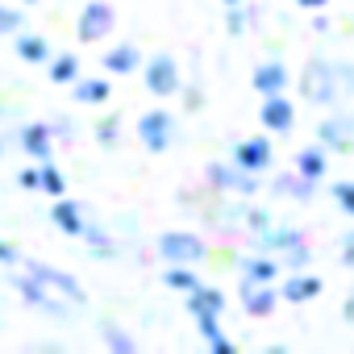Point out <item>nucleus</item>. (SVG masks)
<instances>
[{
	"label": "nucleus",
	"instance_id": "39",
	"mask_svg": "<svg viewBox=\"0 0 354 354\" xmlns=\"http://www.w3.org/2000/svg\"><path fill=\"white\" fill-rule=\"evenodd\" d=\"M342 267H354V230L342 238Z\"/></svg>",
	"mask_w": 354,
	"mask_h": 354
},
{
	"label": "nucleus",
	"instance_id": "10",
	"mask_svg": "<svg viewBox=\"0 0 354 354\" xmlns=\"http://www.w3.org/2000/svg\"><path fill=\"white\" fill-rule=\"evenodd\" d=\"M234 162H238L242 171L263 175V171L271 167V138H267V133H259V138H242V142L234 146Z\"/></svg>",
	"mask_w": 354,
	"mask_h": 354
},
{
	"label": "nucleus",
	"instance_id": "16",
	"mask_svg": "<svg viewBox=\"0 0 354 354\" xmlns=\"http://www.w3.org/2000/svg\"><path fill=\"white\" fill-rule=\"evenodd\" d=\"M21 150L34 154L38 162H46V158L55 154V129H50L46 121H30V125H21Z\"/></svg>",
	"mask_w": 354,
	"mask_h": 354
},
{
	"label": "nucleus",
	"instance_id": "25",
	"mask_svg": "<svg viewBox=\"0 0 354 354\" xmlns=\"http://www.w3.org/2000/svg\"><path fill=\"white\" fill-rule=\"evenodd\" d=\"M71 96H75L80 104H104V100L113 96V88H109V80H75Z\"/></svg>",
	"mask_w": 354,
	"mask_h": 354
},
{
	"label": "nucleus",
	"instance_id": "12",
	"mask_svg": "<svg viewBox=\"0 0 354 354\" xmlns=\"http://www.w3.org/2000/svg\"><path fill=\"white\" fill-rule=\"evenodd\" d=\"M317 142H321L325 150H337V154L354 150V121H350V117H329V121H321V125H317Z\"/></svg>",
	"mask_w": 354,
	"mask_h": 354
},
{
	"label": "nucleus",
	"instance_id": "30",
	"mask_svg": "<svg viewBox=\"0 0 354 354\" xmlns=\"http://www.w3.org/2000/svg\"><path fill=\"white\" fill-rule=\"evenodd\" d=\"M26 30V13L21 9H13V5H0V34H21Z\"/></svg>",
	"mask_w": 354,
	"mask_h": 354
},
{
	"label": "nucleus",
	"instance_id": "44",
	"mask_svg": "<svg viewBox=\"0 0 354 354\" xmlns=\"http://www.w3.org/2000/svg\"><path fill=\"white\" fill-rule=\"evenodd\" d=\"M21 5H38V0H21Z\"/></svg>",
	"mask_w": 354,
	"mask_h": 354
},
{
	"label": "nucleus",
	"instance_id": "13",
	"mask_svg": "<svg viewBox=\"0 0 354 354\" xmlns=\"http://www.w3.org/2000/svg\"><path fill=\"white\" fill-rule=\"evenodd\" d=\"M250 88H254L259 96H279V92H288V67H283L279 59L259 63L254 75H250Z\"/></svg>",
	"mask_w": 354,
	"mask_h": 354
},
{
	"label": "nucleus",
	"instance_id": "41",
	"mask_svg": "<svg viewBox=\"0 0 354 354\" xmlns=\"http://www.w3.org/2000/svg\"><path fill=\"white\" fill-rule=\"evenodd\" d=\"M342 313H346V321H354V292L346 296V304H342Z\"/></svg>",
	"mask_w": 354,
	"mask_h": 354
},
{
	"label": "nucleus",
	"instance_id": "28",
	"mask_svg": "<svg viewBox=\"0 0 354 354\" xmlns=\"http://www.w3.org/2000/svg\"><path fill=\"white\" fill-rule=\"evenodd\" d=\"M38 171H42V192L55 201V196H67V180H63V171L46 158V162H38Z\"/></svg>",
	"mask_w": 354,
	"mask_h": 354
},
{
	"label": "nucleus",
	"instance_id": "2",
	"mask_svg": "<svg viewBox=\"0 0 354 354\" xmlns=\"http://www.w3.org/2000/svg\"><path fill=\"white\" fill-rule=\"evenodd\" d=\"M337 67L333 63H321V59H313L308 67H304V80H300V92H304V100L308 104H333L337 100Z\"/></svg>",
	"mask_w": 354,
	"mask_h": 354
},
{
	"label": "nucleus",
	"instance_id": "45",
	"mask_svg": "<svg viewBox=\"0 0 354 354\" xmlns=\"http://www.w3.org/2000/svg\"><path fill=\"white\" fill-rule=\"evenodd\" d=\"M0 154H5V146H0Z\"/></svg>",
	"mask_w": 354,
	"mask_h": 354
},
{
	"label": "nucleus",
	"instance_id": "24",
	"mask_svg": "<svg viewBox=\"0 0 354 354\" xmlns=\"http://www.w3.org/2000/svg\"><path fill=\"white\" fill-rule=\"evenodd\" d=\"M196 329H201V337L209 342L213 354H234V342L221 333V317H196Z\"/></svg>",
	"mask_w": 354,
	"mask_h": 354
},
{
	"label": "nucleus",
	"instance_id": "27",
	"mask_svg": "<svg viewBox=\"0 0 354 354\" xmlns=\"http://www.w3.org/2000/svg\"><path fill=\"white\" fill-rule=\"evenodd\" d=\"M46 71H50V84H75L80 80V59L75 55H50Z\"/></svg>",
	"mask_w": 354,
	"mask_h": 354
},
{
	"label": "nucleus",
	"instance_id": "18",
	"mask_svg": "<svg viewBox=\"0 0 354 354\" xmlns=\"http://www.w3.org/2000/svg\"><path fill=\"white\" fill-rule=\"evenodd\" d=\"M296 171L304 175V180H313V184H321L325 175H329V150L317 142V146H304L300 154H296Z\"/></svg>",
	"mask_w": 354,
	"mask_h": 354
},
{
	"label": "nucleus",
	"instance_id": "33",
	"mask_svg": "<svg viewBox=\"0 0 354 354\" xmlns=\"http://www.w3.org/2000/svg\"><path fill=\"white\" fill-rule=\"evenodd\" d=\"M100 333H104V342H109V346H113L117 354H133V337H125V333H117V329H113L109 321L100 325Z\"/></svg>",
	"mask_w": 354,
	"mask_h": 354
},
{
	"label": "nucleus",
	"instance_id": "42",
	"mask_svg": "<svg viewBox=\"0 0 354 354\" xmlns=\"http://www.w3.org/2000/svg\"><path fill=\"white\" fill-rule=\"evenodd\" d=\"M300 9H325V0H296Z\"/></svg>",
	"mask_w": 354,
	"mask_h": 354
},
{
	"label": "nucleus",
	"instance_id": "19",
	"mask_svg": "<svg viewBox=\"0 0 354 354\" xmlns=\"http://www.w3.org/2000/svg\"><path fill=\"white\" fill-rule=\"evenodd\" d=\"M17 55H21V63H50V42L42 38V34H30V30H21L17 34Z\"/></svg>",
	"mask_w": 354,
	"mask_h": 354
},
{
	"label": "nucleus",
	"instance_id": "22",
	"mask_svg": "<svg viewBox=\"0 0 354 354\" xmlns=\"http://www.w3.org/2000/svg\"><path fill=\"white\" fill-rule=\"evenodd\" d=\"M271 192L275 196H292V201H313V180H304V175L296 171V175H279V180L271 184Z\"/></svg>",
	"mask_w": 354,
	"mask_h": 354
},
{
	"label": "nucleus",
	"instance_id": "36",
	"mask_svg": "<svg viewBox=\"0 0 354 354\" xmlns=\"http://www.w3.org/2000/svg\"><path fill=\"white\" fill-rule=\"evenodd\" d=\"M17 184L30 188V192H42V171H38V167H21V171H17Z\"/></svg>",
	"mask_w": 354,
	"mask_h": 354
},
{
	"label": "nucleus",
	"instance_id": "35",
	"mask_svg": "<svg viewBox=\"0 0 354 354\" xmlns=\"http://www.w3.org/2000/svg\"><path fill=\"white\" fill-rule=\"evenodd\" d=\"M246 230H250V234L271 230V213H267V209H246Z\"/></svg>",
	"mask_w": 354,
	"mask_h": 354
},
{
	"label": "nucleus",
	"instance_id": "11",
	"mask_svg": "<svg viewBox=\"0 0 354 354\" xmlns=\"http://www.w3.org/2000/svg\"><path fill=\"white\" fill-rule=\"evenodd\" d=\"M138 138H142V146H146L150 154H162V150L171 146V117H167V113H146V117H138Z\"/></svg>",
	"mask_w": 354,
	"mask_h": 354
},
{
	"label": "nucleus",
	"instance_id": "17",
	"mask_svg": "<svg viewBox=\"0 0 354 354\" xmlns=\"http://www.w3.org/2000/svg\"><path fill=\"white\" fill-rule=\"evenodd\" d=\"M188 313L192 317H221L225 313V292L221 288H209V283H196L188 292Z\"/></svg>",
	"mask_w": 354,
	"mask_h": 354
},
{
	"label": "nucleus",
	"instance_id": "43",
	"mask_svg": "<svg viewBox=\"0 0 354 354\" xmlns=\"http://www.w3.org/2000/svg\"><path fill=\"white\" fill-rule=\"evenodd\" d=\"M221 5H246V0H221Z\"/></svg>",
	"mask_w": 354,
	"mask_h": 354
},
{
	"label": "nucleus",
	"instance_id": "31",
	"mask_svg": "<svg viewBox=\"0 0 354 354\" xmlns=\"http://www.w3.org/2000/svg\"><path fill=\"white\" fill-rule=\"evenodd\" d=\"M329 192H333V201H337V209H342L346 217H354V180H337V184H333Z\"/></svg>",
	"mask_w": 354,
	"mask_h": 354
},
{
	"label": "nucleus",
	"instance_id": "23",
	"mask_svg": "<svg viewBox=\"0 0 354 354\" xmlns=\"http://www.w3.org/2000/svg\"><path fill=\"white\" fill-rule=\"evenodd\" d=\"M238 267H242L246 279H259V283H275V279H279V263L267 259V254H250V259H242Z\"/></svg>",
	"mask_w": 354,
	"mask_h": 354
},
{
	"label": "nucleus",
	"instance_id": "8",
	"mask_svg": "<svg viewBox=\"0 0 354 354\" xmlns=\"http://www.w3.org/2000/svg\"><path fill=\"white\" fill-rule=\"evenodd\" d=\"M259 121L267 125V133H292V125H296V104L288 100V92H279V96H263Z\"/></svg>",
	"mask_w": 354,
	"mask_h": 354
},
{
	"label": "nucleus",
	"instance_id": "15",
	"mask_svg": "<svg viewBox=\"0 0 354 354\" xmlns=\"http://www.w3.org/2000/svg\"><path fill=\"white\" fill-rule=\"evenodd\" d=\"M321 275H308V271H288V279H283V288H279V296L288 300V304H308V300H317L321 296Z\"/></svg>",
	"mask_w": 354,
	"mask_h": 354
},
{
	"label": "nucleus",
	"instance_id": "9",
	"mask_svg": "<svg viewBox=\"0 0 354 354\" xmlns=\"http://www.w3.org/2000/svg\"><path fill=\"white\" fill-rule=\"evenodd\" d=\"M238 300H242V308H246L250 317H271L275 304H279V292H275L271 283H259V279H246V275H242Z\"/></svg>",
	"mask_w": 354,
	"mask_h": 354
},
{
	"label": "nucleus",
	"instance_id": "14",
	"mask_svg": "<svg viewBox=\"0 0 354 354\" xmlns=\"http://www.w3.org/2000/svg\"><path fill=\"white\" fill-rule=\"evenodd\" d=\"M50 221H55V230H63L67 238H80L84 225H88L80 201H71V196H55V205H50Z\"/></svg>",
	"mask_w": 354,
	"mask_h": 354
},
{
	"label": "nucleus",
	"instance_id": "26",
	"mask_svg": "<svg viewBox=\"0 0 354 354\" xmlns=\"http://www.w3.org/2000/svg\"><path fill=\"white\" fill-rule=\"evenodd\" d=\"M259 242H263V250H292V246H300L304 242V234L300 230H288V225H271V230H263L259 234Z\"/></svg>",
	"mask_w": 354,
	"mask_h": 354
},
{
	"label": "nucleus",
	"instance_id": "5",
	"mask_svg": "<svg viewBox=\"0 0 354 354\" xmlns=\"http://www.w3.org/2000/svg\"><path fill=\"white\" fill-rule=\"evenodd\" d=\"M113 26H117V9L109 0H88L80 9V21H75V38L80 42H100V38L113 34Z\"/></svg>",
	"mask_w": 354,
	"mask_h": 354
},
{
	"label": "nucleus",
	"instance_id": "37",
	"mask_svg": "<svg viewBox=\"0 0 354 354\" xmlns=\"http://www.w3.org/2000/svg\"><path fill=\"white\" fill-rule=\"evenodd\" d=\"M283 254H288V271H300V267H304V263H308V259H313V254H308V246H304V242H300V246H292V250H283Z\"/></svg>",
	"mask_w": 354,
	"mask_h": 354
},
{
	"label": "nucleus",
	"instance_id": "20",
	"mask_svg": "<svg viewBox=\"0 0 354 354\" xmlns=\"http://www.w3.org/2000/svg\"><path fill=\"white\" fill-rule=\"evenodd\" d=\"M142 67V55H138V46H129V42H121V46H113L109 55H104V71H113V75H129V71H138Z\"/></svg>",
	"mask_w": 354,
	"mask_h": 354
},
{
	"label": "nucleus",
	"instance_id": "32",
	"mask_svg": "<svg viewBox=\"0 0 354 354\" xmlns=\"http://www.w3.org/2000/svg\"><path fill=\"white\" fill-rule=\"evenodd\" d=\"M225 30H230L234 38H242V34L250 30V13H246L242 5H230V17H225Z\"/></svg>",
	"mask_w": 354,
	"mask_h": 354
},
{
	"label": "nucleus",
	"instance_id": "3",
	"mask_svg": "<svg viewBox=\"0 0 354 354\" xmlns=\"http://www.w3.org/2000/svg\"><path fill=\"white\" fill-rule=\"evenodd\" d=\"M158 259L162 263H205L209 259V250H205V242L196 238V234H188V230H167L162 238H158Z\"/></svg>",
	"mask_w": 354,
	"mask_h": 354
},
{
	"label": "nucleus",
	"instance_id": "29",
	"mask_svg": "<svg viewBox=\"0 0 354 354\" xmlns=\"http://www.w3.org/2000/svg\"><path fill=\"white\" fill-rule=\"evenodd\" d=\"M80 238H84V242H88V246L96 250V259H113V238H109V234H104L100 225H92V221H88Z\"/></svg>",
	"mask_w": 354,
	"mask_h": 354
},
{
	"label": "nucleus",
	"instance_id": "7",
	"mask_svg": "<svg viewBox=\"0 0 354 354\" xmlns=\"http://www.w3.org/2000/svg\"><path fill=\"white\" fill-rule=\"evenodd\" d=\"M146 88L154 96H175V92L184 88L180 63H175L171 55H150V63H146Z\"/></svg>",
	"mask_w": 354,
	"mask_h": 354
},
{
	"label": "nucleus",
	"instance_id": "4",
	"mask_svg": "<svg viewBox=\"0 0 354 354\" xmlns=\"http://www.w3.org/2000/svg\"><path fill=\"white\" fill-rule=\"evenodd\" d=\"M205 180L217 192H238V196H254L259 192V175L254 171H242L238 162H209L205 167Z\"/></svg>",
	"mask_w": 354,
	"mask_h": 354
},
{
	"label": "nucleus",
	"instance_id": "21",
	"mask_svg": "<svg viewBox=\"0 0 354 354\" xmlns=\"http://www.w3.org/2000/svg\"><path fill=\"white\" fill-rule=\"evenodd\" d=\"M162 283L188 296V292L201 283V275H196V267H192V263H167V271H162Z\"/></svg>",
	"mask_w": 354,
	"mask_h": 354
},
{
	"label": "nucleus",
	"instance_id": "34",
	"mask_svg": "<svg viewBox=\"0 0 354 354\" xmlns=\"http://www.w3.org/2000/svg\"><path fill=\"white\" fill-rule=\"evenodd\" d=\"M96 142L100 146H117V117H100L96 121Z\"/></svg>",
	"mask_w": 354,
	"mask_h": 354
},
{
	"label": "nucleus",
	"instance_id": "6",
	"mask_svg": "<svg viewBox=\"0 0 354 354\" xmlns=\"http://www.w3.org/2000/svg\"><path fill=\"white\" fill-rule=\"evenodd\" d=\"M21 267L30 271V275H38L46 288H55L59 296H67L71 304H84L88 296H84V288H80V279L71 275V271H63V267H50V263H38V259H26L21 254Z\"/></svg>",
	"mask_w": 354,
	"mask_h": 354
},
{
	"label": "nucleus",
	"instance_id": "1",
	"mask_svg": "<svg viewBox=\"0 0 354 354\" xmlns=\"http://www.w3.org/2000/svg\"><path fill=\"white\" fill-rule=\"evenodd\" d=\"M13 288H17V296H21L26 304H34V308H38V313H46V317H59V321H63V317H71V300H67V296H59L55 288H46L38 275H30V271H26V275H17V279H13Z\"/></svg>",
	"mask_w": 354,
	"mask_h": 354
},
{
	"label": "nucleus",
	"instance_id": "40",
	"mask_svg": "<svg viewBox=\"0 0 354 354\" xmlns=\"http://www.w3.org/2000/svg\"><path fill=\"white\" fill-rule=\"evenodd\" d=\"M184 104H192V109H201V104H205V96H201V92H188V96H184Z\"/></svg>",
	"mask_w": 354,
	"mask_h": 354
},
{
	"label": "nucleus",
	"instance_id": "38",
	"mask_svg": "<svg viewBox=\"0 0 354 354\" xmlns=\"http://www.w3.org/2000/svg\"><path fill=\"white\" fill-rule=\"evenodd\" d=\"M0 263H5V267H17L21 263V250L13 242H5V238H0Z\"/></svg>",
	"mask_w": 354,
	"mask_h": 354
}]
</instances>
